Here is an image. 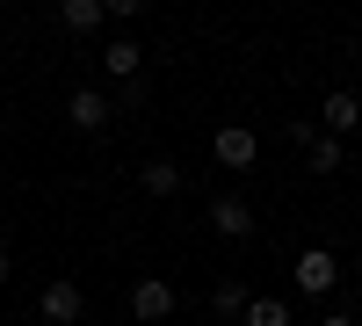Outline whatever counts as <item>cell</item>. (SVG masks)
I'll use <instances>...</instances> for the list:
<instances>
[{"label": "cell", "instance_id": "1", "mask_svg": "<svg viewBox=\"0 0 362 326\" xmlns=\"http://www.w3.org/2000/svg\"><path fill=\"white\" fill-rule=\"evenodd\" d=\"M181 298H174V283H160V276H145V283H131V319H145V326H160L167 312H174Z\"/></svg>", "mask_w": 362, "mask_h": 326}, {"label": "cell", "instance_id": "2", "mask_svg": "<svg viewBox=\"0 0 362 326\" xmlns=\"http://www.w3.org/2000/svg\"><path fill=\"white\" fill-rule=\"evenodd\" d=\"M334 247H305L297 254V290H305V298H326V290H334Z\"/></svg>", "mask_w": 362, "mask_h": 326}, {"label": "cell", "instance_id": "3", "mask_svg": "<svg viewBox=\"0 0 362 326\" xmlns=\"http://www.w3.org/2000/svg\"><path fill=\"white\" fill-rule=\"evenodd\" d=\"M355 124H362V95H348V87H334V95L319 102V131H326V138H348Z\"/></svg>", "mask_w": 362, "mask_h": 326}, {"label": "cell", "instance_id": "4", "mask_svg": "<svg viewBox=\"0 0 362 326\" xmlns=\"http://www.w3.org/2000/svg\"><path fill=\"white\" fill-rule=\"evenodd\" d=\"M254 160H261V138H254L247 124H225V131H218V167H232V174H247Z\"/></svg>", "mask_w": 362, "mask_h": 326}, {"label": "cell", "instance_id": "5", "mask_svg": "<svg viewBox=\"0 0 362 326\" xmlns=\"http://www.w3.org/2000/svg\"><path fill=\"white\" fill-rule=\"evenodd\" d=\"M80 305H87V298H80V283H44L37 319H44V326H73V319H80Z\"/></svg>", "mask_w": 362, "mask_h": 326}, {"label": "cell", "instance_id": "6", "mask_svg": "<svg viewBox=\"0 0 362 326\" xmlns=\"http://www.w3.org/2000/svg\"><path fill=\"white\" fill-rule=\"evenodd\" d=\"M210 225H218V240H247L254 232V203L247 196H218L210 203Z\"/></svg>", "mask_w": 362, "mask_h": 326}, {"label": "cell", "instance_id": "7", "mask_svg": "<svg viewBox=\"0 0 362 326\" xmlns=\"http://www.w3.org/2000/svg\"><path fill=\"white\" fill-rule=\"evenodd\" d=\"M109 116H116V109H109V95H102V87H80V95L66 102V124H73V131H102Z\"/></svg>", "mask_w": 362, "mask_h": 326}, {"label": "cell", "instance_id": "8", "mask_svg": "<svg viewBox=\"0 0 362 326\" xmlns=\"http://www.w3.org/2000/svg\"><path fill=\"white\" fill-rule=\"evenodd\" d=\"M138 66H145V44L138 37H109L102 44V73L109 80H138Z\"/></svg>", "mask_w": 362, "mask_h": 326}, {"label": "cell", "instance_id": "9", "mask_svg": "<svg viewBox=\"0 0 362 326\" xmlns=\"http://www.w3.org/2000/svg\"><path fill=\"white\" fill-rule=\"evenodd\" d=\"M305 167H312V174H341V167H348V145H341V138H326V131H319V138L305 145Z\"/></svg>", "mask_w": 362, "mask_h": 326}, {"label": "cell", "instance_id": "10", "mask_svg": "<svg viewBox=\"0 0 362 326\" xmlns=\"http://www.w3.org/2000/svg\"><path fill=\"white\" fill-rule=\"evenodd\" d=\"M58 22H66L73 37H95L102 29V0H58Z\"/></svg>", "mask_w": 362, "mask_h": 326}, {"label": "cell", "instance_id": "11", "mask_svg": "<svg viewBox=\"0 0 362 326\" xmlns=\"http://www.w3.org/2000/svg\"><path fill=\"white\" fill-rule=\"evenodd\" d=\"M138 189H145V196H174V189H181V167H174V160H145V167H138Z\"/></svg>", "mask_w": 362, "mask_h": 326}, {"label": "cell", "instance_id": "12", "mask_svg": "<svg viewBox=\"0 0 362 326\" xmlns=\"http://www.w3.org/2000/svg\"><path fill=\"white\" fill-rule=\"evenodd\" d=\"M239 326H290V305H283V298H247Z\"/></svg>", "mask_w": 362, "mask_h": 326}, {"label": "cell", "instance_id": "13", "mask_svg": "<svg viewBox=\"0 0 362 326\" xmlns=\"http://www.w3.org/2000/svg\"><path fill=\"white\" fill-rule=\"evenodd\" d=\"M210 312H218V319H239V312H247V290H239V283H218V290H210Z\"/></svg>", "mask_w": 362, "mask_h": 326}, {"label": "cell", "instance_id": "14", "mask_svg": "<svg viewBox=\"0 0 362 326\" xmlns=\"http://www.w3.org/2000/svg\"><path fill=\"white\" fill-rule=\"evenodd\" d=\"M145 0H102V15H138Z\"/></svg>", "mask_w": 362, "mask_h": 326}, {"label": "cell", "instance_id": "15", "mask_svg": "<svg viewBox=\"0 0 362 326\" xmlns=\"http://www.w3.org/2000/svg\"><path fill=\"white\" fill-rule=\"evenodd\" d=\"M319 326H362V319H355V312H326Z\"/></svg>", "mask_w": 362, "mask_h": 326}, {"label": "cell", "instance_id": "16", "mask_svg": "<svg viewBox=\"0 0 362 326\" xmlns=\"http://www.w3.org/2000/svg\"><path fill=\"white\" fill-rule=\"evenodd\" d=\"M0 283H8V247H0Z\"/></svg>", "mask_w": 362, "mask_h": 326}, {"label": "cell", "instance_id": "17", "mask_svg": "<svg viewBox=\"0 0 362 326\" xmlns=\"http://www.w3.org/2000/svg\"><path fill=\"white\" fill-rule=\"evenodd\" d=\"M29 326H44V319H29Z\"/></svg>", "mask_w": 362, "mask_h": 326}, {"label": "cell", "instance_id": "18", "mask_svg": "<svg viewBox=\"0 0 362 326\" xmlns=\"http://www.w3.org/2000/svg\"><path fill=\"white\" fill-rule=\"evenodd\" d=\"M73 326H80V319H73Z\"/></svg>", "mask_w": 362, "mask_h": 326}]
</instances>
